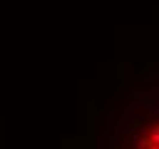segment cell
Segmentation results:
<instances>
[{"label":"cell","instance_id":"cell-1","mask_svg":"<svg viewBox=\"0 0 159 149\" xmlns=\"http://www.w3.org/2000/svg\"><path fill=\"white\" fill-rule=\"evenodd\" d=\"M99 119H102V129H99V131H102L104 135H111V133H113V126H116V124H113V113L106 108V113H102Z\"/></svg>","mask_w":159,"mask_h":149},{"label":"cell","instance_id":"cell-5","mask_svg":"<svg viewBox=\"0 0 159 149\" xmlns=\"http://www.w3.org/2000/svg\"><path fill=\"white\" fill-rule=\"evenodd\" d=\"M148 149H159V145H150V147H148Z\"/></svg>","mask_w":159,"mask_h":149},{"label":"cell","instance_id":"cell-2","mask_svg":"<svg viewBox=\"0 0 159 149\" xmlns=\"http://www.w3.org/2000/svg\"><path fill=\"white\" fill-rule=\"evenodd\" d=\"M141 106H145V108L152 113V106H155V101H152V99H148V96H141Z\"/></svg>","mask_w":159,"mask_h":149},{"label":"cell","instance_id":"cell-4","mask_svg":"<svg viewBox=\"0 0 159 149\" xmlns=\"http://www.w3.org/2000/svg\"><path fill=\"white\" fill-rule=\"evenodd\" d=\"M152 113H157V115H159V101H155V106H152Z\"/></svg>","mask_w":159,"mask_h":149},{"label":"cell","instance_id":"cell-3","mask_svg":"<svg viewBox=\"0 0 159 149\" xmlns=\"http://www.w3.org/2000/svg\"><path fill=\"white\" fill-rule=\"evenodd\" d=\"M120 96H134V90H131V87L127 85V87H125L122 92H120Z\"/></svg>","mask_w":159,"mask_h":149}]
</instances>
